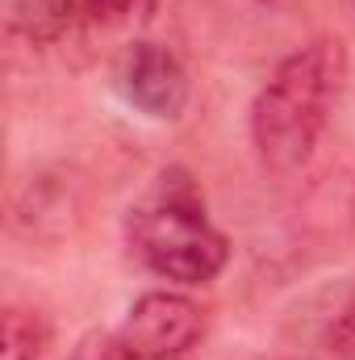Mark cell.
Here are the masks:
<instances>
[{"label": "cell", "mask_w": 355, "mask_h": 360, "mask_svg": "<svg viewBox=\"0 0 355 360\" xmlns=\"http://www.w3.org/2000/svg\"><path fill=\"white\" fill-rule=\"evenodd\" d=\"M201 331H205L201 306L172 289L142 293L117 327L121 344L138 360H180L201 340Z\"/></svg>", "instance_id": "277c9868"}, {"label": "cell", "mask_w": 355, "mask_h": 360, "mask_svg": "<svg viewBox=\"0 0 355 360\" xmlns=\"http://www.w3.org/2000/svg\"><path fill=\"white\" fill-rule=\"evenodd\" d=\"M326 356L330 360H355V302L330 323V331H326Z\"/></svg>", "instance_id": "30bf717a"}, {"label": "cell", "mask_w": 355, "mask_h": 360, "mask_svg": "<svg viewBox=\"0 0 355 360\" xmlns=\"http://www.w3.org/2000/svg\"><path fill=\"white\" fill-rule=\"evenodd\" d=\"M67 360H138V356L121 344L117 331H96V335H88V340H80L76 352H72Z\"/></svg>", "instance_id": "9c48e42d"}, {"label": "cell", "mask_w": 355, "mask_h": 360, "mask_svg": "<svg viewBox=\"0 0 355 360\" xmlns=\"http://www.w3.org/2000/svg\"><path fill=\"white\" fill-rule=\"evenodd\" d=\"M88 218V180L76 168H42L13 197V226L38 243L72 239Z\"/></svg>", "instance_id": "3957f363"}, {"label": "cell", "mask_w": 355, "mask_h": 360, "mask_svg": "<svg viewBox=\"0 0 355 360\" xmlns=\"http://www.w3.org/2000/svg\"><path fill=\"white\" fill-rule=\"evenodd\" d=\"M84 0H13V30L29 42H59Z\"/></svg>", "instance_id": "8992f818"}, {"label": "cell", "mask_w": 355, "mask_h": 360, "mask_svg": "<svg viewBox=\"0 0 355 360\" xmlns=\"http://www.w3.org/2000/svg\"><path fill=\"white\" fill-rule=\"evenodd\" d=\"M343 80L347 51L339 38H314L288 59H280V68L251 105V143L267 172L288 176L314 155Z\"/></svg>", "instance_id": "6da1fadb"}, {"label": "cell", "mask_w": 355, "mask_h": 360, "mask_svg": "<svg viewBox=\"0 0 355 360\" xmlns=\"http://www.w3.org/2000/svg\"><path fill=\"white\" fill-rule=\"evenodd\" d=\"M117 89L126 96V105H134L138 113L155 122H176L188 105V72L180 68V59L168 46L134 42L126 46L117 63Z\"/></svg>", "instance_id": "5b68a950"}, {"label": "cell", "mask_w": 355, "mask_h": 360, "mask_svg": "<svg viewBox=\"0 0 355 360\" xmlns=\"http://www.w3.org/2000/svg\"><path fill=\"white\" fill-rule=\"evenodd\" d=\"M322 360H330V356H322Z\"/></svg>", "instance_id": "8fae6325"}, {"label": "cell", "mask_w": 355, "mask_h": 360, "mask_svg": "<svg viewBox=\"0 0 355 360\" xmlns=\"http://www.w3.org/2000/svg\"><path fill=\"white\" fill-rule=\"evenodd\" d=\"M159 0H84V13L105 25H130V21H151Z\"/></svg>", "instance_id": "ba28073f"}, {"label": "cell", "mask_w": 355, "mask_h": 360, "mask_svg": "<svg viewBox=\"0 0 355 360\" xmlns=\"http://www.w3.org/2000/svg\"><path fill=\"white\" fill-rule=\"evenodd\" d=\"M51 344V327L38 310L8 306L4 327H0V360H42Z\"/></svg>", "instance_id": "52a82bcc"}, {"label": "cell", "mask_w": 355, "mask_h": 360, "mask_svg": "<svg viewBox=\"0 0 355 360\" xmlns=\"http://www.w3.org/2000/svg\"><path fill=\"white\" fill-rule=\"evenodd\" d=\"M126 243L142 269L172 285H209L230 260L226 235L205 218V201L184 172L159 176L155 193L130 210Z\"/></svg>", "instance_id": "7a4b0ae2"}]
</instances>
